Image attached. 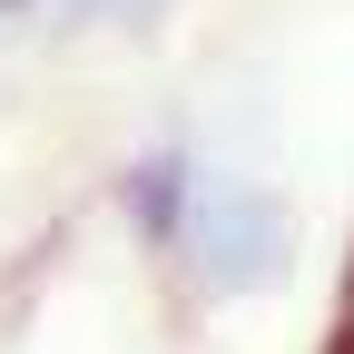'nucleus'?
<instances>
[{
  "label": "nucleus",
  "instance_id": "nucleus-3",
  "mask_svg": "<svg viewBox=\"0 0 354 354\" xmlns=\"http://www.w3.org/2000/svg\"><path fill=\"white\" fill-rule=\"evenodd\" d=\"M69 10H88V20H148L158 0H69Z\"/></svg>",
  "mask_w": 354,
  "mask_h": 354
},
{
  "label": "nucleus",
  "instance_id": "nucleus-4",
  "mask_svg": "<svg viewBox=\"0 0 354 354\" xmlns=\"http://www.w3.org/2000/svg\"><path fill=\"white\" fill-rule=\"evenodd\" d=\"M20 10H39V0H0V20H20Z\"/></svg>",
  "mask_w": 354,
  "mask_h": 354
},
{
  "label": "nucleus",
  "instance_id": "nucleus-2",
  "mask_svg": "<svg viewBox=\"0 0 354 354\" xmlns=\"http://www.w3.org/2000/svg\"><path fill=\"white\" fill-rule=\"evenodd\" d=\"M197 187H207V177L187 167V148L128 158V167H118V216H128V236H138L148 256H177V246H187V216H197Z\"/></svg>",
  "mask_w": 354,
  "mask_h": 354
},
{
  "label": "nucleus",
  "instance_id": "nucleus-1",
  "mask_svg": "<svg viewBox=\"0 0 354 354\" xmlns=\"http://www.w3.org/2000/svg\"><path fill=\"white\" fill-rule=\"evenodd\" d=\"M187 276L216 305H246V295H276L295 276V207L256 177H207L197 216H187Z\"/></svg>",
  "mask_w": 354,
  "mask_h": 354
}]
</instances>
